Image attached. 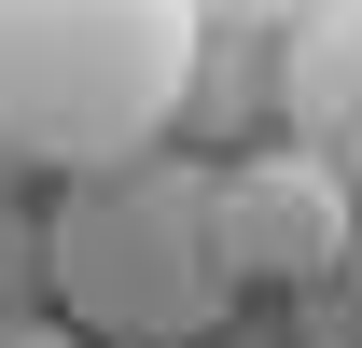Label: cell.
<instances>
[{
    "label": "cell",
    "mask_w": 362,
    "mask_h": 348,
    "mask_svg": "<svg viewBox=\"0 0 362 348\" xmlns=\"http://www.w3.org/2000/svg\"><path fill=\"white\" fill-rule=\"evenodd\" d=\"M209 70L195 0H0V153L56 181L168 153L181 98Z\"/></svg>",
    "instance_id": "1"
},
{
    "label": "cell",
    "mask_w": 362,
    "mask_h": 348,
    "mask_svg": "<svg viewBox=\"0 0 362 348\" xmlns=\"http://www.w3.org/2000/svg\"><path fill=\"white\" fill-rule=\"evenodd\" d=\"M42 306L84 348H209L237 320L209 168L195 153H139V168L70 181L42 209Z\"/></svg>",
    "instance_id": "2"
},
{
    "label": "cell",
    "mask_w": 362,
    "mask_h": 348,
    "mask_svg": "<svg viewBox=\"0 0 362 348\" xmlns=\"http://www.w3.org/2000/svg\"><path fill=\"white\" fill-rule=\"evenodd\" d=\"M209 223H223V279H237V293H293V306H307L320 279L349 265V237H362V195L320 168V153L265 139V153L209 168Z\"/></svg>",
    "instance_id": "3"
},
{
    "label": "cell",
    "mask_w": 362,
    "mask_h": 348,
    "mask_svg": "<svg viewBox=\"0 0 362 348\" xmlns=\"http://www.w3.org/2000/svg\"><path fill=\"white\" fill-rule=\"evenodd\" d=\"M279 112H293V153L362 195V0H307L293 42H279Z\"/></svg>",
    "instance_id": "4"
},
{
    "label": "cell",
    "mask_w": 362,
    "mask_h": 348,
    "mask_svg": "<svg viewBox=\"0 0 362 348\" xmlns=\"http://www.w3.org/2000/svg\"><path fill=\"white\" fill-rule=\"evenodd\" d=\"M293 335H307V348H362V237H349V265L293 306Z\"/></svg>",
    "instance_id": "5"
},
{
    "label": "cell",
    "mask_w": 362,
    "mask_h": 348,
    "mask_svg": "<svg viewBox=\"0 0 362 348\" xmlns=\"http://www.w3.org/2000/svg\"><path fill=\"white\" fill-rule=\"evenodd\" d=\"M28 306H42V209L0 195V320H28Z\"/></svg>",
    "instance_id": "6"
},
{
    "label": "cell",
    "mask_w": 362,
    "mask_h": 348,
    "mask_svg": "<svg viewBox=\"0 0 362 348\" xmlns=\"http://www.w3.org/2000/svg\"><path fill=\"white\" fill-rule=\"evenodd\" d=\"M0 348H84V335H70L56 306H28V320H0Z\"/></svg>",
    "instance_id": "7"
},
{
    "label": "cell",
    "mask_w": 362,
    "mask_h": 348,
    "mask_svg": "<svg viewBox=\"0 0 362 348\" xmlns=\"http://www.w3.org/2000/svg\"><path fill=\"white\" fill-rule=\"evenodd\" d=\"M195 14H251V28H293L307 0H195Z\"/></svg>",
    "instance_id": "8"
}]
</instances>
